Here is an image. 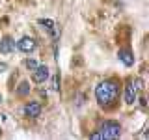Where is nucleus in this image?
I'll use <instances>...</instances> for the list:
<instances>
[{"mask_svg": "<svg viewBox=\"0 0 149 140\" xmlns=\"http://www.w3.org/2000/svg\"><path fill=\"white\" fill-rule=\"evenodd\" d=\"M95 97L101 106H110L118 97V84L114 80H104L95 88Z\"/></svg>", "mask_w": 149, "mask_h": 140, "instance_id": "nucleus-1", "label": "nucleus"}, {"mask_svg": "<svg viewBox=\"0 0 149 140\" xmlns=\"http://www.w3.org/2000/svg\"><path fill=\"white\" fill-rule=\"evenodd\" d=\"M99 134H101V138H104V140L119 138L121 136V127H119L118 121H104L99 129Z\"/></svg>", "mask_w": 149, "mask_h": 140, "instance_id": "nucleus-2", "label": "nucleus"}, {"mask_svg": "<svg viewBox=\"0 0 149 140\" xmlns=\"http://www.w3.org/2000/svg\"><path fill=\"white\" fill-rule=\"evenodd\" d=\"M32 78H34V82H37V84L45 82L47 78H49V67H47V65H37L34 71H32Z\"/></svg>", "mask_w": 149, "mask_h": 140, "instance_id": "nucleus-3", "label": "nucleus"}, {"mask_svg": "<svg viewBox=\"0 0 149 140\" xmlns=\"http://www.w3.org/2000/svg\"><path fill=\"white\" fill-rule=\"evenodd\" d=\"M17 49L22 50V52H32L36 49V39L34 37H22V39L17 41Z\"/></svg>", "mask_w": 149, "mask_h": 140, "instance_id": "nucleus-4", "label": "nucleus"}, {"mask_svg": "<svg viewBox=\"0 0 149 140\" xmlns=\"http://www.w3.org/2000/svg\"><path fill=\"white\" fill-rule=\"evenodd\" d=\"M136 99H138V88H136L134 82H130V84H127V88H125V103H127V105H132Z\"/></svg>", "mask_w": 149, "mask_h": 140, "instance_id": "nucleus-5", "label": "nucleus"}, {"mask_svg": "<svg viewBox=\"0 0 149 140\" xmlns=\"http://www.w3.org/2000/svg\"><path fill=\"white\" fill-rule=\"evenodd\" d=\"M24 114H26V116H30V118H37V116H41V105H39V103H36V101L26 103V106H24Z\"/></svg>", "mask_w": 149, "mask_h": 140, "instance_id": "nucleus-6", "label": "nucleus"}, {"mask_svg": "<svg viewBox=\"0 0 149 140\" xmlns=\"http://www.w3.org/2000/svg\"><path fill=\"white\" fill-rule=\"evenodd\" d=\"M15 49V41L11 39V37H2V41H0V52H4V54H9L11 50Z\"/></svg>", "mask_w": 149, "mask_h": 140, "instance_id": "nucleus-7", "label": "nucleus"}, {"mask_svg": "<svg viewBox=\"0 0 149 140\" xmlns=\"http://www.w3.org/2000/svg\"><path fill=\"white\" fill-rule=\"evenodd\" d=\"M118 56H119V60L127 65V67H130V65L134 64V56L130 54V50H125L123 49V50H119V52H118Z\"/></svg>", "mask_w": 149, "mask_h": 140, "instance_id": "nucleus-8", "label": "nucleus"}, {"mask_svg": "<svg viewBox=\"0 0 149 140\" xmlns=\"http://www.w3.org/2000/svg\"><path fill=\"white\" fill-rule=\"evenodd\" d=\"M37 22H39V24L43 26L50 36H54V21H50V19H39Z\"/></svg>", "mask_w": 149, "mask_h": 140, "instance_id": "nucleus-9", "label": "nucleus"}, {"mask_svg": "<svg viewBox=\"0 0 149 140\" xmlns=\"http://www.w3.org/2000/svg\"><path fill=\"white\" fill-rule=\"evenodd\" d=\"M30 93V82H26V80H22L21 84H19V88H17V95H21V97H24Z\"/></svg>", "mask_w": 149, "mask_h": 140, "instance_id": "nucleus-10", "label": "nucleus"}, {"mask_svg": "<svg viewBox=\"0 0 149 140\" xmlns=\"http://www.w3.org/2000/svg\"><path fill=\"white\" fill-rule=\"evenodd\" d=\"M24 65L30 69V71H34V69L37 67V62H36V60H30V58H28V60H24Z\"/></svg>", "mask_w": 149, "mask_h": 140, "instance_id": "nucleus-11", "label": "nucleus"}, {"mask_svg": "<svg viewBox=\"0 0 149 140\" xmlns=\"http://www.w3.org/2000/svg\"><path fill=\"white\" fill-rule=\"evenodd\" d=\"M58 75H54V78H52V90H58Z\"/></svg>", "mask_w": 149, "mask_h": 140, "instance_id": "nucleus-12", "label": "nucleus"}, {"mask_svg": "<svg viewBox=\"0 0 149 140\" xmlns=\"http://www.w3.org/2000/svg\"><path fill=\"white\" fill-rule=\"evenodd\" d=\"M6 69H8V65H6V64H0V73L6 71Z\"/></svg>", "mask_w": 149, "mask_h": 140, "instance_id": "nucleus-13", "label": "nucleus"}, {"mask_svg": "<svg viewBox=\"0 0 149 140\" xmlns=\"http://www.w3.org/2000/svg\"><path fill=\"white\" fill-rule=\"evenodd\" d=\"M0 103H2V95H0Z\"/></svg>", "mask_w": 149, "mask_h": 140, "instance_id": "nucleus-14", "label": "nucleus"}]
</instances>
